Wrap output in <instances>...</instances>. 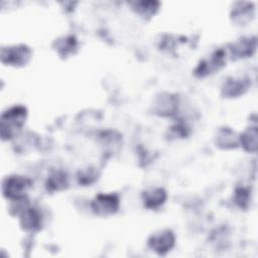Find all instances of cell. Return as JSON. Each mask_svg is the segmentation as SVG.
<instances>
[{
  "instance_id": "cell-1",
  "label": "cell",
  "mask_w": 258,
  "mask_h": 258,
  "mask_svg": "<svg viewBox=\"0 0 258 258\" xmlns=\"http://www.w3.org/2000/svg\"><path fill=\"white\" fill-rule=\"evenodd\" d=\"M27 118V109L22 105H15L1 114L0 129L3 140L15 137L22 129Z\"/></svg>"
},
{
  "instance_id": "cell-2",
  "label": "cell",
  "mask_w": 258,
  "mask_h": 258,
  "mask_svg": "<svg viewBox=\"0 0 258 258\" xmlns=\"http://www.w3.org/2000/svg\"><path fill=\"white\" fill-rule=\"evenodd\" d=\"M32 183V180L27 176L12 174L3 179L2 194L10 201L26 199V194L31 188Z\"/></svg>"
},
{
  "instance_id": "cell-3",
  "label": "cell",
  "mask_w": 258,
  "mask_h": 258,
  "mask_svg": "<svg viewBox=\"0 0 258 258\" xmlns=\"http://www.w3.org/2000/svg\"><path fill=\"white\" fill-rule=\"evenodd\" d=\"M120 208V197L118 194H98L91 202V209L94 214L101 217H108L116 214Z\"/></svg>"
},
{
  "instance_id": "cell-4",
  "label": "cell",
  "mask_w": 258,
  "mask_h": 258,
  "mask_svg": "<svg viewBox=\"0 0 258 258\" xmlns=\"http://www.w3.org/2000/svg\"><path fill=\"white\" fill-rule=\"evenodd\" d=\"M32 51L26 44H17L1 48L2 63L20 67L25 66L31 58Z\"/></svg>"
},
{
  "instance_id": "cell-5",
  "label": "cell",
  "mask_w": 258,
  "mask_h": 258,
  "mask_svg": "<svg viewBox=\"0 0 258 258\" xmlns=\"http://www.w3.org/2000/svg\"><path fill=\"white\" fill-rule=\"evenodd\" d=\"M226 63V50L218 48L210 55L209 58L200 61L195 70V75L199 78H204L209 74L219 71Z\"/></svg>"
},
{
  "instance_id": "cell-6",
  "label": "cell",
  "mask_w": 258,
  "mask_h": 258,
  "mask_svg": "<svg viewBox=\"0 0 258 258\" xmlns=\"http://www.w3.org/2000/svg\"><path fill=\"white\" fill-rule=\"evenodd\" d=\"M148 247L158 255H165L175 244V236L171 230L165 229L152 234L148 238Z\"/></svg>"
},
{
  "instance_id": "cell-7",
  "label": "cell",
  "mask_w": 258,
  "mask_h": 258,
  "mask_svg": "<svg viewBox=\"0 0 258 258\" xmlns=\"http://www.w3.org/2000/svg\"><path fill=\"white\" fill-rule=\"evenodd\" d=\"M178 110V97L169 93H160L153 102L155 114L163 117L172 116Z\"/></svg>"
},
{
  "instance_id": "cell-8",
  "label": "cell",
  "mask_w": 258,
  "mask_h": 258,
  "mask_svg": "<svg viewBox=\"0 0 258 258\" xmlns=\"http://www.w3.org/2000/svg\"><path fill=\"white\" fill-rule=\"evenodd\" d=\"M257 46L256 36H243L229 45V51L233 59L251 56Z\"/></svg>"
},
{
  "instance_id": "cell-9",
  "label": "cell",
  "mask_w": 258,
  "mask_h": 258,
  "mask_svg": "<svg viewBox=\"0 0 258 258\" xmlns=\"http://www.w3.org/2000/svg\"><path fill=\"white\" fill-rule=\"evenodd\" d=\"M20 226L26 232L39 231L42 226L41 213L36 208L26 206L20 213Z\"/></svg>"
},
{
  "instance_id": "cell-10",
  "label": "cell",
  "mask_w": 258,
  "mask_h": 258,
  "mask_svg": "<svg viewBox=\"0 0 258 258\" xmlns=\"http://www.w3.org/2000/svg\"><path fill=\"white\" fill-rule=\"evenodd\" d=\"M251 82L247 78H228L222 87V96L225 98H234L243 95L250 87Z\"/></svg>"
},
{
  "instance_id": "cell-11",
  "label": "cell",
  "mask_w": 258,
  "mask_h": 258,
  "mask_svg": "<svg viewBox=\"0 0 258 258\" xmlns=\"http://www.w3.org/2000/svg\"><path fill=\"white\" fill-rule=\"evenodd\" d=\"M253 16H254L253 2H236L231 12V18L233 19V21L240 25L249 22Z\"/></svg>"
},
{
  "instance_id": "cell-12",
  "label": "cell",
  "mask_w": 258,
  "mask_h": 258,
  "mask_svg": "<svg viewBox=\"0 0 258 258\" xmlns=\"http://www.w3.org/2000/svg\"><path fill=\"white\" fill-rule=\"evenodd\" d=\"M167 199V194L162 187H155L142 192L143 205L147 209H157L162 206Z\"/></svg>"
},
{
  "instance_id": "cell-13",
  "label": "cell",
  "mask_w": 258,
  "mask_h": 258,
  "mask_svg": "<svg viewBox=\"0 0 258 258\" xmlns=\"http://www.w3.org/2000/svg\"><path fill=\"white\" fill-rule=\"evenodd\" d=\"M215 143L217 147L223 149L235 148L238 145V139L236 137V133L228 127L220 128L217 131V135L215 137Z\"/></svg>"
},
{
  "instance_id": "cell-14",
  "label": "cell",
  "mask_w": 258,
  "mask_h": 258,
  "mask_svg": "<svg viewBox=\"0 0 258 258\" xmlns=\"http://www.w3.org/2000/svg\"><path fill=\"white\" fill-rule=\"evenodd\" d=\"M68 186L69 178L67 173L62 170H55L51 172L45 182V187L50 192L66 189Z\"/></svg>"
},
{
  "instance_id": "cell-15",
  "label": "cell",
  "mask_w": 258,
  "mask_h": 258,
  "mask_svg": "<svg viewBox=\"0 0 258 258\" xmlns=\"http://www.w3.org/2000/svg\"><path fill=\"white\" fill-rule=\"evenodd\" d=\"M257 126H250L239 137L242 147L248 152H256L257 150Z\"/></svg>"
},
{
  "instance_id": "cell-16",
  "label": "cell",
  "mask_w": 258,
  "mask_h": 258,
  "mask_svg": "<svg viewBox=\"0 0 258 258\" xmlns=\"http://www.w3.org/2000/svg\"><path fill=\"white\" fill-rule=\"evenodd\" d=\"M130 5L137 14L143 18H149L157 12L160 3L158 1H135L131 2Z\"/></svg>"
},
{
  "instance_id": "cell-17",
  "label": "cell",
  "mask_w": 258,
  "mask_h": 258,
  "mask_svg": "<svg viewBox=\"0 0 258 258\" xmlns=\"http://www.w3.org/2000/svg\"><path fill=\"white\" fill-rule=\"evenodd\" d=\"M78 46V42L75 36L73 35H68L66 37H62L60 39L56 40V50L57 52L62 55V56H67L69 54H72L75 52V50L77 49Z\"/></svg>"
},
{
  "instance_id": "cell-18",
  "label": "cell",
  "mask_w": 258,
  "mask_h": 258,
  "mask_svg": "<svg viewBox=\"0 0 258 258\" xmlns=\"http://www.w3.org/2000/svg\"><path fill=\"white\" fill-rule=\"evenodd\" d=\"M234 202L240 209H247L251 202V190L247 187L240 186L235 189Z\"/></svg>"
},
{
  "instance_id": "cell-19",
  "label": "cell",
  "mask_w": 258,
  "mask_h": 258,
  "mask_svg": "<svg viewBox=\"0 0 258 258\" xmlns=\"http://www.w3.org/2000/svg\"><path fill=\"white\" fill-rule=\"evenodd\" d=\"M98 176H99V173L96 170V168L87 167V168L79 170V172L77 174V179L80 184L88 185V184H92L93 182H95L98 179Z\"/></svg>"
},
{
  "instance_id": "cell-20",
  "label": "cell",
  "mask_w": 258,
  "mask_h": 258,
  "mask_svg": "<svg viewBox=\"0 0 258 258\" xmlns=\"http://www.w3.org/2000/svg\"><path fill=\"white\" fill-rule=\"evenodd\" d=\"M169 132L173 137L183 138L188 135V128L183 123H178L171 126L169 129Z\"/></svg>"
}]
</instances>
